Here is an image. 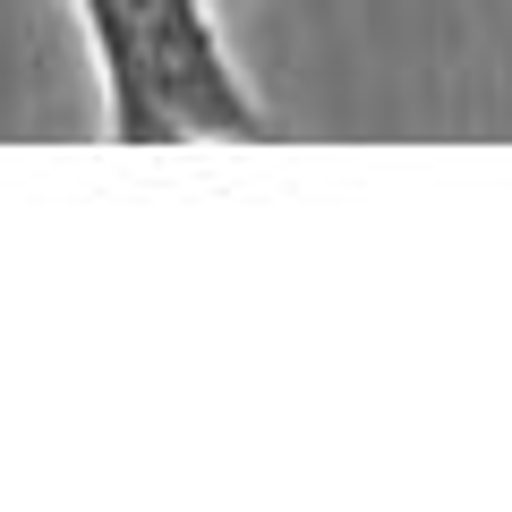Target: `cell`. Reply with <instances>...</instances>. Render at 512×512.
Returning <instances> with one entry per match:
<instances>
[{"label":"cell","mask_w":512,"mask_h":512,"mask_svg":"<svg viewBox=\"0 0 512 512\" xmlns=\"http://www.w3.org/2000/svg\"><path fill=\"white\" fill-rule=\"evenodd\" d=\"M94 60L111 146H256L274 137V103L248 86L214 0H69Z\"/></svg>","instance_id":"obj_1"}]
</instances>
